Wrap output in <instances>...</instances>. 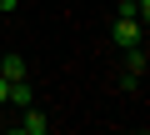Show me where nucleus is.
<instances>
[{"mask_svg": "<svg viewBox=\"0 0 150 135\" xmlns=\"http://www.w3.org/2000/svg\"><path fill=\"white\" fill-rule=\"evenodd\" d=\"M115 45L120 50L140 45V15H115Z\"/></svg>", "mask_w": 150, "mask_h": 135, "instance_id": "f257e3e1", "label": "nucleus"}, {"mask_svg": "<svg viewBox=\"0 0 150 135\" xmlns=\"http://www.w3.org/2000/svg\"><path fill=\"white\" fill-rule=\"evenodd\" d=\"M5 90H10V80H5V75H0V105H5Z\"/></svg>", "mask_w": 150, "mask_h": 135, "instance_id": "423d86ee", "label": "nucleus"}, {"mask_svg": "<svg viewBox=\"0 0 150 135\" xmlns=\"http://www.w3.org/2000/svg\"><path fill=\"white\" fill-rule=\"evenodd\" d=\"M20 130H25V135H45V130H50V120H45V110H35V105H25V110H20Z\"/></svg>", "mask_w": 150, "mask_h": 135, "instance_id": "f03ea898", "label": "nucleus"}, {"mask_svg": "<svg viewBox=\"0 0 150 135\" xmlns=\"http://www.w3.org/2000/svg\"><path fill=\"white\" fill-rule=\"evenodd\" d=\"M125 70H130V75H145V50H140V45L125 50Z\"/></svg>", "mask_w": 150, "mask_h": 135, "instance_id": "39448f33", "label": "nucleus"}, {"mask_svg": "<svg viewBox=\"0 0 150 135\" xmlns=\"http://www.w3.org/2000/svg\"><path fill=\"white\" fill-rule=\"evenodd\" d=\"M0 75H5V80H25V60L20 55H5V60H0Z\"/></svg>", "mask_w": 150, "mask_h": 135, "instance_id": "20e7f679", "label": "nucleus"}, {"mask_svg": "<svg viewBox=\"0 0 150 135\" xmlns=\"http://www.w3.org/2000/svg\"><path fill=\"white\" fill-rule=\"evenodd\" d=\"M15 5H20V0H0V10H15Z\"/></svg>", "mask_w": 150, "mask_h": 135, "instance_id": "0eeeda50", "label": "nucleus"}, {"mask_svg": "<svg viewBox=\"0 0 150 135\" xmlns=\"http://www.w3.org/2000/svg\"><path fill=\"white\" fill-rule=\"evenodd\" d=\"M5 105H35V90H30V80H10V90H5Z\"/></svg>", "mask_w": 150, "mask_h": 135, "instance_id": "7ed1b4c3", "label": "nucleus"}]
</instances>
